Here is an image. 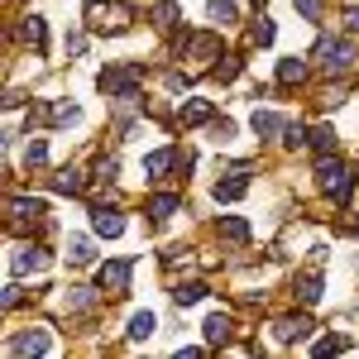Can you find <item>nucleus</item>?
<instances>
[{"mask_svg":"<svg viewBox=\"0 0 359 359\" xmlns=\"http://www.w3.org/2000/svg\"><path fill=\"white\" fill-rule=\"evenodd\" d=\"M139 82H144V62H120V67H106V72L96 77V86H101L106 96H115V101H135Z\"/></svg>","mask_w":359,"mask_h":359,"instance_id":"1","label":"nucleus"},{"mask_svg":"<svg viewBox=\"0 0 359 359\" xmlns=\"http://www.w3.org/2000/svg\"><path fill=\"white\" fill-rule=\"evenodd\" d=\"M86 20H91V29H101V34H120V29L135 25V10L125 0H91L86 5Z\"/></svg>","mask_w":359,"mask_h":359,"instance_id":"2","label":"nucleus"},{"mask_svg":"<svg viewBox=\"0 0 359 359\" xmlns=\"http://www.w3.org/2000/svg\"><path fill=\"white\" fill-rule=\"evenodd\" d=\"M316 177H321V192L331 196V201H350V192H355V172L340 158H331V154L316 163Z\"/></svg>","mask_w":359,"mask_h":359,"instance_id":"3","label":"nucleus"},{"mask_svg":"<svg viewBox=\"0 0 359 359\" xmlns=\"http://www.w3.org/2000/svg\"><path fill=\"white\" fill-rule=\"evenodd\" d=\"M316 57H321V67H326L331 77H335V72H350V67L359 62L355 43H350V39H331V34H326V39L316 43Z\"/></svg>","mask_w":359,"mask_h":359,"instance_id":"4","label":"nucleus"},{"mask_svg":"<svg viewBox=\"0 0 359 359\" xmlns=\"http://www.w3.org/2000/svg\"><path fill=\"white\" fill-rule=\"evenodd\" d=\"M96 283H101V292H111V297H120V292L130 287V259H111V264H101V273H96Z\"/></svg>","mask_w":359,"mask_h":359,"instance_id":"5","label":"nucleus"},{"mask_svg":"<svg viewBox=\"0 0 359 359\" xmlns=\"http://www.w3.org/2000/svg\"><path fill=\"white\" fill-rule=\"evenodd\" d=\"M91 230H96L101 240H115V235L125 230V221H120V211H115V206H96V211H91Z\"/></svg>","mask_w":359,"mask_h":359,"instance_id":"6","label":"nucleus"},{"mask_svg":"<svg viewBox=\"0 0 359 359\" xmlns=\"http://www.w3.org/2000/svg\"><path fill=\"white\" fill-rule=\"evenodd\" d=\"M273 335L283 345H292V340L311 335V316H283V321H273Z\"/></svg>","mask_w":359,"mask_h":359,"instance_id":"7","label":"nucleus"},{"mask_svg":"<svg viewBox=\"0 0 359 359\" xmlns=\"http://www.w3.org/2000/svg\"><path fill=\"white\" fill-rule=\"evenodd\" d=\"M201 335H206V345H230V335H235V321L230 316H206V326H201Z\"/></svg>","mask_w":359,"mask_h":359,"instance_id":"8","label":"nucleus"},{"mask_svg":"<svg viewBox=\"0 0 359 359\" xmlns=\"http://www.w3.org/2000/svg\"><path fill=\"white\" fill-rule=\"evenodd\" d=\"M10 355H48V335L43 331H29L10 340Z\"/></svg>","mask_w":359,"mask_h":359,"instance_id":"9","label":"nucleus"},{"mask_svg":"<svg viewBox=\"0 0 359 359\" xmlns=\"http://www.w3.org/2000/svg\"><path fill=\"white\" fill-rule=\"evenodd\" d=\"M39 216H43L39 196H10V221H39Z\"/></svg>","mask_w":359,"mask_h":359,"instance_id":"10","label":"nucleus"},{"mask_svg":"<svg viewBox=\"0 0 359 359\" xmlns=\"http://www.w3.org/2000/svg\"><path fill=\"white\" fill-rule=\"evenodd\" d=\"M245 192H249V177H245V172H230L225 182H216V201H240Z\"/></svg>","mask_w":359,"mask_h":359,"instance_id":"11","label":"nucleus"},{"mask_svg":"<svg viewBox=\"0 0 359 359\" xmlns=\"http://www.w3.org/2000/svg\"><path fill=\"white\" fill-rule=\"evenodd\" d=\"M297 82H306V62L302 57H283L278 62V86H297Z\"/></svg>","mask_w":359,"mask_h":359,"instance_id":"12","label":"nucleus"},{"mask_svg":"<svg viewBox=\"0 0 359 359\" xmlns=\"http://www.w3.org/2000/svg\"><path fill=\"white\" fill-rule=\"evenodd\" d=\"M211 115H216V111H211V101H187V106L177 111V120H182V125L192 130V125H206Z\"/></svg>","mask_w":359,"mask_h":359,"instance_id":"13","label":"nucleus"},{"mask_svg":"<svg viewBox=\"0 0 359 359\" xmlns=\"http://www.w3.org/2000/svg\"><path fill=\"white\" fill-rule=\"evenodd\" d=\"M172 163H177V149H158V154H149V158H144V172H149V177H163Z\"/></svg>","mask_w":359,"mask_h":359,"instance_id":"14","label":"nucleus"},{"mask_svg":"<svg viewBox=\"0 0 359 359\" xmlns=\"http://www.w3.org/2000/svg\"><path fill=\"white\" fill-rule=\"evenodd\" d=\"M297 297H302V306L321 302V273H302L297 278Z\"/></svg>","mask_w":359,"mask_h":359,"instance_id":"15","label":"nucleus"},{"mask_svg":"<svg viewBox=\"0 0 359 359\" xmlns=\"http://www.w3.org/2000/svg\"><path fill=\"white\" fill-rule=\"evenodd\" d=\"M43 264H48V254H43V249H20V254H15V269H20V273H39V269H43Z\"/></svg>","mask_w":359,"mask_h":359,"instance_id":"16","label":"nucleus"},{"mask_svg":"<svg viewBox=\"0 0 359 359\" xmlns=\"http://www.w3.org/2000/svg\"><path fill=\"white\" fill-rule=\"evenodd\" d=\"M177 211H182V196H154V201H149V216H154V221H168V216H177Z\"/></svg>","mask_w":359,"mask_h":359,"instance_id":"17","label":"nucleus"},{"mask_svg":"<svg viewBox=\"0 0 359 359\" xmlns=\"http://www.w3.org/2000/svg\"><path fill=\"white\" fill-rule=\"evenodd\" d=\"M216 230H221L225 240H235V245H245V240H249V225L240 221V216H221V221H216Z\"/></svg>","mask_w":359,"mask_h":359,"instance_id":"18","label":"nucleus"},{"mask_svg":"<svg viewBox=\"0 0 359 359\" xmlns=\"http://www.w3.org/2000/svg\"><path fill=\"white\" fill-rule=\"evenodd\" d=\"M20 39H25L29 48H43V20H39V15L20 20Z\"/></svg>","mask_w":359,"mask_h":359,"instance_id":"19","label":"nucleus"},{"mask_svg":"<svg viewBox=\"0 0 359 359\" xmlns=\"http://www.w3.org/2000/svg\"><path fill=\"white\" fill-rule=\"evenodd\" d=\"M177 20H182V10H177V5H172V0H163V5H154V25L163 29H177Z\"/></svg>","mask_w":359,"mask_h":359,"instance_id":"20","label":"nucleus"},{"mask_svg":"<svg viewBox=\"0 0 359 359\" xmlns=\"http://www.w3.org/2000/svg\"><path fill=\"white\" fill-rule=\"evenodd\" d=\"M249 125H254V135H283V120H278V115H269V111H254V120H249Z\"/></svg>","mask_w":359,"mask_h":359,"instance_id":"21","label":"nucleus"},{"mask_svg":"<svg viewBox=\"0 0 359 359\" xmlns=\"http://www.w3.org/2000/svg\"><path fill=\"white\" fill-rule=\"evenodd\" d=\"M172 297H177V306H192V302H201V297H206V283H182Z\"/></svg>","mask_w":359,"mask_h":359,"instance_id":"22","label":"nucleus"},{"mask_svg":"<svg viewBox=\"0 0 359 359\" xmlns=\"http://www.w3.org/2000/svg\"><path fill=\"white\" fill-rule=\"evenodd\" d=\"M130 335H135V340H149V335H154V311H139V316H130Z\"/></svg>","mask_w":359,"mask_h":359,"instance_id":"23","label":"nucleus"},{"mask_svg":"<svg viewBox=\"0 0 359 359\" xmlns=\"http://www.w3.org/2000/svg\"><path fill=\"white\" fill-rule=\"evenodd\" d=\"M53 187H57V192H67V196H72V192H82V172H72V168H62V172L53 177Z\"/></svg>","mask_w":359,"mask_h":359,"instance_id":"24","label":"nucleus"},{"mask_svg":"<svg viewBox=\"0 0 359 359\" xmlns=\"http://www.w3.org/2000/svg\"><path fill=\"white\" fill-rule=\"evenodd\" d=\"M249 39H254L259 48H269V43H273V20H269V15H259V25L249 29Z\"/></svg>","mask_w":359,"mask_h":359,"instance_id":"25","label":"nucleus"},{"mask_svg":"<svg viewBox=\"0 0 359 359\" xmlns=\"http://www.w3.org/2000/svg\"><path fill=\"white\" fill-rule=\"evenodd\" d=\"M345 350H350L345 335H326V340H316V355H345Z\"/></svg>","mask_w":359,"mask_h":359,"instance_id":"26","label":"nucleus"},{"mask_svg":"<svg viewBox=\"0 0 359 359\" xmlns=\"http://www.w3.org/2000/svg\"><path fill=\"white\" fill-rule=\"evenodd\" d=\"M192 53L196 57H216V39H211V34H192ZM216 62H221V57H216Z\"/></svg>","mask_w":359,"mask_h":359,"instance_id":"27","label":"nucleus"},{"mask_svg":"<svg viewBox=\"0 0 359 359\" xmlns=\"http://www.w3.org/2000/svg\"><path fill=\"white\" fill-rule=\"evenodd\" d=\"M311 144H316L321 154H331V149H335V130H331V125H316V130H311Z\"/></svg>","mask_w":359,"mask_h":359,"instance_id":"28","label":"nucleus"},{"mask_svg":"<svg viewBox=\"0 0 359 359\" xmlns=\"http://www.w3.org/2000/svg\"><path fill=\"white\" fill-rule=\"evenodd\" d=\"M48 120H53V125H72V120H77V106H62V101H57V106H48Z\"/></svg>","mask_w":359,"mask_h":359,"instance_id":"29","label":"nucleus"},{"mask_svg":"<svg viewBox=\"0 0 359 359\" xmlns=\"http://www.w3.org/2000/svg\"><path fill=\"white\" fill-rule=\"evenodd\" d=\"M206 10H211V20H221V25H230V20H235V5H230V0H211Z\"/></svg>","mask_w":359,"mask_h":359,"instance_id":"30","label":"nucleus"},{"mask_svg":"<svg viewBox=\"0 0 359 359\" xmlns=\"http://www.w3.org/2000/svg\"><path fill=\"white\" fill-rule=\"evenodd\" d=\"M283 144H287V149H302L306 130H302V125H283Z\"/></svg>","mask_w":359,"mask_h":359,"instance_id":"31","label":"nucleus"},{"mask_svg":"<svg viewBox=\"0 0 359 359\" xmlns=\"http://www.w3.org/2000/svg\"><path fill=\"white\" fill-rule=\"evenodd\" d=\"M67 259H72V264H91V245H86V240H72V245H67Z\"/></svg>","mask_w":359,"mask_h":359,"instance_id":"32","label":"nucleus"},{"mask_svg":"<svg viewBox=\"0 0 359 359\" xmlns=\"http://www.w3.org/2000/svg\"><path fill=\"white\" fill-rule=\"evenodd\" d=\"M216 77H221V82H235V77H240V57H225L221 67H216Z\"/></svg>","mask_w":359,"mask_h":359,"instance_id":"33","label":"nucleus"},{"mask_svg":"<svg viewBox=\"0 0 359 359\" xmlns=\"http://www.w3.org/2000/svg\"><path fill=\"white\" fill-rule=\"evenodd\" d=\"M297 15L302 20H321V0H297Z\"/></svg>","mask_w":359,"mask_h":359,"instance_id":"34","label":"nucleus"},{"mask_svg":"<svg viewBox=\"0 0 359 359\" xmlns=\"http://www.w3.org/2000/svg\"><path fill=\"white\" fill-rule=\"evenodd\" d=\"M43 158H48V149H43V144H29V154H25V163H34V168H39V163H43Z\"/></svg>","mask_w":359,"mask_h":359,"instance_id":"35","label":"nucleus"},{"mask_svg":"<svg viewBox=\"0 0 359 359\" xmlns=\"http://www.w3.org/2000/svg\"><path fill=\"white\" fill-rule=\"evenodd\" d=\"M168 86H172V91H187L192 77H187V72H168Z\"/></svg>","mask_w":359,"mask_h":359,"instance_id":"36","label":"nucleus"},{"mask_svg":"<svg viewBox=\"0 0 359 359\" xmlns=\"http://www.w3.org/2000/svg\"><path fill=\"white\" fill-rule=\"evenodd\" d=\"M67 306H91V292H86V287H72V297H67Z\"/></svg>","mask_w":359,"mask_h":359,"instance_id":"37","label":"nucleus"},{"mask_svg":"<svg viewBox=\"0 0 359 359\" xmlns=\"http://www.w3.org/2000/svg\"><path fill=\"white\" fill-rule=\"evenodd\" d=\"M67 53H86V34H72L67 39Z\"/></svg>","mask_w":359,"mask_h":359,"instance_id":"38","label":"nucleus"},{"mask_svg":"<svg viewBox=\"0 0 359 359\" xmlns=\"http://www.w3.org/2000/svg\"><path fill=\"white\" fill-rule=\"evenodd\" d=\"M345 25H350V29L359 34V10H345Z\"/></svg>","mask_w":359,"mask_h":359,"instance_id":"39","label":"nucleus"},{"mask_svg":"<svg viewBox=\"0 0 359 359\" xmlns=\"http://www.w3.org/2000/svg\"><path fill=\"white\" fill-rule=\"evenodd\" d=\"M254 5H264V0H254Z\"/></svg>","mask_w":359,"mask_h":359,"instance_id":"40","label":"nucleus"}]
</instances>
